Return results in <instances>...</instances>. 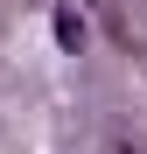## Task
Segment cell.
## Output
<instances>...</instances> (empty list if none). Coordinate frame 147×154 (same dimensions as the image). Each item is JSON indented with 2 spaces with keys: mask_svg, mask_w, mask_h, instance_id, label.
Listing matches in <instances>:
<instances>
[{
  "mask_svg": "<svg viewBox=\"0 0 147 154\" xmlns=\"http://www.w3.org/2000/svg\"><path fill=\"white\" fill-rule=\"evenodd\" d=\"M56 42L63 49H84V14L77 7H56Z\"/></svg>",
  "mask_w": 147,
  "mask_h": 154,
  "instance_id": "cell-1",
  "label": "cell"
}]
</instances>
